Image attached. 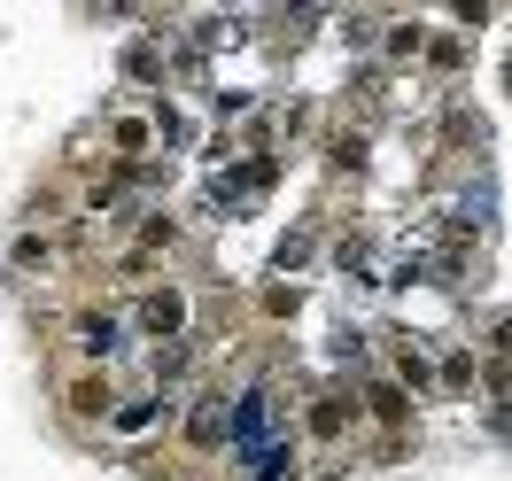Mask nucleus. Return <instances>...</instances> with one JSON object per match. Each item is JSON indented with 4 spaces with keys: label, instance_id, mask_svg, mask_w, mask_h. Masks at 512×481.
<instances>
[{
    "label": "nucleus",
    "instance_id": "7",
    "mask_svg": "<svg viewBox=\"0 0 512 481\" xmlns=\"http://www.w3.org/2000/svg\"><path fill=\"white\" fill-rule=\"evenodd\" d=\"M350 427H357V396H350V388H319V396L303 404V435H311L319 450H342V443H350Z\"/></svg>",
    "mask_w": 512,
    "mask_h": 481
},
{
    "label": "nucleus",
    "instance_id": "4",
    "mask_svg": "<svg viewBox=\"0 0 512 481\" xmlns=\"http://www.w3.org/2000/svg\"><path fill=\"white\" fill-rule=\"evenodd\" d=\"M70 350H78V365H109L125 350V311L117 303H78L70 311Z\"/></svg>",
    "mask_w": 512,
    "mask_h": 481
},
{
    "label": "nucleus",
    "instance_id": "12",
    "mask_svg": "<svg viewBox=\"0 0 512 481\" xmlns=\"http://www.w3.org/2000/svg\"><path fill=\"white\" fill-rule=\"evenodd\" d=\"M319 148H326V163H334V171H357V163L373 156V132L357 125V117H342V125H326Z\"/></svg>",
    "mask_w": 512,
    "mask_h": 481
},
{
    "label": "nucleus",
    "instance_id": "15",
    "mask_svg": "<svg viewBox=\"0 0 512 481\" xmlns=\"http://www.w3.org/2000/svg\"><path fill=\"white\" fill-rule=\"evenodd\" d=\"M163 39H171V32H156V39H140V47H125V78L156 86V78H163Z\"/></svg>",
    "mask_w": 512,
    "mask_h": 481
},
{
    "label": "nucleus",
    "instance_id": "19",
    "mask_svg": "<svg viewBox=\"0 0 512 481\" xmlns=\"http://www.w3.org/2000/svg\"><path fill=\"white\" fill-rule=\"evenodd\" d=\"M256 311H264V319H295V311H303V288H295V280H272V288L256 295Z\"/></svg>",
    "mask_w": 512,
    "mask_h": 481
},
{
    "label": "nucleus",
    "instance_id": "24",
    "mask_svg": "<svg viewBox=\"0 0 512 481\" xmlns=\"http://www.w3.org/2000/svg\"><path fill=\"white\" fill-rule=\"evenodd\" d=\"M505 94H512V55H505Z\"/></svg>",
    "mask_w": 512,
    "mask_h": 481
},
{
    "label": "nucleus",
    "instance_id": "17",
    "mask_svg": "<svg viewBox=\"0 0 512 481\" xmlns=\"http://www.w3.org/2000/svg\"><path fill=\"white\" fill-rule=\"evenodd\" d=\"M264 125H272V140H311V125H319V109H311V101H288V109H272Z\"/></svg>",
    "mask_w": 512,
    "mask_h": 481
},
{
    "label": "nucleus",
    "instance_id": "3",
    "mask_svg": "<svg viewBox=\"0 0 512 481\" xmlns=\"http://www.w3.org/2000/svg\"><path fill=\"white\" fill-rule=\"evenodd\" d=\"M171 249H179V218H171V210H140L132 241L117 249V280H140V288H148V272H156Z\"/></svg>",
    "mask_w": 512,
    "mask_h": 481
},
{
    "label": "nucleus",
    "instance_id": "23",
    "mask_svg": "<svg viewBox=\"0 0 512 481\" xmlns=\"http://www.w3.org/2000/svg\"><path fill=\"white\" fill-rule=\"evenodd\" d=\"M489 350H497V357H505V365H512V311H505V319H497V326H489Z\"/></svg>",
    "mask_w": 512,
    "mask_h": 481
},
{
    "label": "nucleus",
    "instance_id": "10",
    "mask_svg": "<svg viewBox=\"0 0 512 481\" xmlns=\"http://www.w3.org/2000/svg\"><path fill=\"white\" fill-rule=\"evenodd\" d=\"M8 264H16V272H32V280H47V272L63 264V241H55V233H39V225H24V233L8 241Z\"/></svg>",
    "mask_w": 512,
    "mask_h": 481
},
{
    "label": "nucleus",
    "instance_id": "14",
    "mask_svg": "<svg viewBox=\"0 0 512 481\" xmlns=\"http://www.w3.org/2000/svg\"><path fill=\"white\" fill-rule=\"evenodd\" d=\"M474 381H481V357L474 350H443V357H435V396H474Z\"/></svg>",
    "mask_w": 512,
    "mask_h": 481
},
{
    "label": "nucleus",
    "instance_id": "16",
    "mask_svg": "<svg viewBox=\"0 0 512 481\" xmlns=\"http://www.w3.org/2000/svg\"><path fill=\"white\" fill-rule=\"evenodd\" d=\"M187 373H194V334H187V342H163V350H156V396H163L171 381H187Z\"/></svg>",
    "mask_w": 512,
    "mask_h": 481
},
{
    "label": "nucleus",
    "instance_id": "5",
    "mask_svg": "<svg viewBox=\"0 0 512 481\" xmlns=\"http://www.w3.org/2000/svg\"><path fill=\"white\" fill-rule=\"evenodd\" d=\"M225 419H233V396H225V381H202L187 396V412H179V443L194 450V458H210V450L225 443Z\"/></svg>",
    "mask_w": 512,
    "mask_h": 481
},
{
    "label": "nucleus",
    "instance_id": "8",
    "mask_svg": "<svg viewBox=\"0 0 512 481\" xmlns=\"http://www.w3.org/2000/svg\"><path fill=\"white\" fill-rule=\"evenodd\" d=\"M388 381L404 388L412 404H419V396H435V357L419 350L412 334H396V342H388Z\"/></svg>",
    "mask_w": 512,
    "mask_h": 481
},
{
    "label": "nucleus",
    "instance_id": "6",
    "mask_svg": "<svg viewBox=\"0 0 512 481\" xmlns=\"http://www.w3.org/2000/svg\"><path fill=\"white\" fill-rule=\"evenodd\" d=\"M357 419H373L388 435V450H404V435H412V396L388 381V373H373V381L357 388Z\"/></svg>",
    "mask_w": 512,
    "mask_h": 481
},
{
    "label": "nucleus",
    "instance_id": "21",
    "mask_svg": "<svg viewBox=\"0 0 512 481\" xmlns=\"http://www.w3.org/2000/svg\"><path fill=\"white\" fill-rule=\"evenodd\" d=\"M311 249H319V233H288V241H280V272H295V264H311Z\"/></svg>",
    "mask_w": 512,
    "mask_h": 481
},
{
    "label": "nucleus",
    "instance_id": "13",
    "mask_svg": "<svg viewBox=\"0 0 512 481\" xmlns=\"http://www.w3.org/2000/svg\"><path fill=\"white\" fill-rule=\"evenodd\" d=\"M163 412H171V396H117V412H109V435H148Z\"/></svg>",
    "mask_w": 512,
    "mask_h": 481
},
{
    "label": "nucleus",
    "instance_id": "20",
    "mask_svg": "<svg viewBox=\"0 0 512 481\" xmlns=\"http://www.w3.org/2000/svg\"><path fill=\"white\" fill-rule=\"evenodd\" d=\"M481 388H489L497 404H512V365L505 357H481Z\"/></svg>",
    "mask_w": 512,
    "mask_h": 481
},
{
    "label": "nucleus",
    "instance_id": "2",
    "mask_svg": "<svg viewBox=\"0 0 512 481\" xmlns=\"http://www.w3.org/2000/svg\"><path fill=\"white\" fill-rule=\"evenodd\" d=\"M55 412H63L70 427H109V412H117V381H109V365H70L63 388H55Z\"/></svg>",
    "mask_w": 512,
    "mask_h": 481
},
{
    "label": "nucleus",
    "instance_id": "9",
    "mask_svg": "<svg viewBox=\"0 0 512 481\" xmlns=\"http://www.w3.org/2000/svg\"><path fill=\"white\" fill-rule=\"evenodd\" d=\"M148 148H156V117H148V109H117V117H109V156L148 163Z\"/></svg>",
    "mask_w": 512,
    "mask_h": 481
},
{
    "label": "nucleus",
    "instance_id": "1",
    "mask_svg": "<svg viewBox=\"0 0 512 481\" xmlns=\"http://www.w3.org/2000/svg\"><path fill=\"white\" fill-rule=\"evenodd\" d=\"M125 319H132V334H148L156 350H163V342H187V334H194V295L179 288V280H148V288L132 295Z\"/></svg>",
    "mask_w": 512,
    "mask_h": 481
},
{
    "label": "nucleus",
    "instance_id": "18",
    "mask_svg": "<svg viewBox=\"0 0 512 481\" xmlns=\"http://www.w3.org/2000/svg\"><path fill=\"white\" fill-rule=\"evenodd\" d=\"M427 70H435V78H458V70H466V39H458V32L427 39Z\"/></svg>",
    "mask_w": 512,
    "mask_h": 481
},
{
    "label": "nucleus",
    "instance_id": "22",
    "mask_svg": "<svg viewBox=\"0 0 512 481\" xmlns=\"http://www.w3.org/2000/svg\"><path fill=\"white\" fill-rule=\"evenodd\" d=\"M334 257H342V272H357L373 249H365V233H342V241H334Z\"/></svg>",
    "mask_w": 512,
    "mask_h": 481
},
{
    "label": "nucleus",
    "instance_id": "11",
    "mask_svg": "<svg viewBox=\"0 0 512 481\" xmlns=\"http://www.w3.org/2000/svg\"><path fill=\"white\" fill-rule=\"evenodd\" d=\"M427 24H419V16H381V55L388 63H419V55H427Z\"/></svg>",
    "mask_w": 512,
    "mask_h": 481
}]
</instances>
